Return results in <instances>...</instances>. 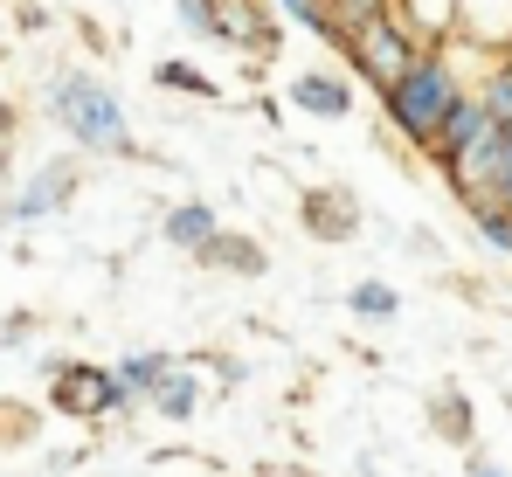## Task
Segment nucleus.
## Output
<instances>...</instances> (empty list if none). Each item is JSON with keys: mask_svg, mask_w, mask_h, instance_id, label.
<instances>
[{"mask_svg": "<svg viewBox=\"0 0 512 477\" xmlns=\"http://www.w3.org/2000/svg\"><path fill=\"white\" fill-rule=\"evenodd\" d=\"M42 111H49V125L90 159H139V132H132V118H125V97L111 90V83L84 70V63H63V70H49L42 83Z\"/></svg>", "mask_w": 512, "mask_h": 477, "instance_id": "f257e3e1", "label": "nucleus"}, {"mask_svg": "<svg viewBox=\"0 0 512 477\" xmlns=\"http://www.w3.org/2000/svg\"><path fill=\"white\" fill-rule=\"evenodd\" d=\"M340 49H346V63L381 90V83H395L416 63L423 42L409 35V21L395 14V0H340Z\"/></svg>", "mask_w": 512, "mask_h": 477, "instance_id": "f03ea898", "label": "nucleus"}, {"mask_svg": "<svg viewBox=\"0 0 512 477\" xmlns=\"http://www.w3.org/2000/svg\"><path fill=\"white\" fill-rule=\"evenodd\" d=\"M464 97V77L450 70L443 49H416V63L395 83H381V104H388V125L409 139V146H429L436 125L450 118V104Z\"/></svg>", "mask_w": 512, "mask_h": 477, "instance_id": "7ed1b4c3", "label": "nucleus"}, {"mask_svg": "<svg viewBox=\"0 0 512 477\" xmlns=\"http://www.w3.org/2000/svg\"><path fill=\"white\" fill-rule=\"evenodd\" d=\"M42 367H49V401L63 415H77V422H97V415H111V408L132 401L111 367H90V360H42Z\"/></svg>", "mask_w": 512, "mask_h": 477, "instance_id": "20e7f679", "label": "nucleus"}, {"mask_svg": "<svg viewBox=\"0 0 512 477\" xmlns=\"http://www.w3.org/2000/svg\"><path fill=\"white\" fill-rule=\"evenodd\" d=\"M77 194H84V159L56 153V159H42V166L7 194V222H49V215H63Z\"/></svg>", "mask_w": 512, "mask_h": 477, "instance_id": "39448f33", "label": "nucleus"}, {"mask_svg": "<svg viewBox=\"0 0 512 477\" xmlns=\"http://www.w3.org/2000/svg\"><path fill=\"white\" fill-rule=\"evenodd\" d=\"M298 229L319 242H346L360 236V194L340 187V180H312L305 194H298Z\"/></svg>", "mask_w": 512, "mask_h": 477, "instance_id": "423d86ee", "label": "nucleus"}, {"mask_svg": "<svg viewBox=\"0 0 512 477\" xmlns=\"http://www.w3.org/2000/svg\"><path fill=\"white\" fill-rule=\"evenodd\" d=\"M284 104H291V111H305V118L340 125L346 111H353V83L333 77V70H298V77L284 83Z\"/></svg>", "mask_w": 512, "mask_h": 477, "instance_id": "0eeeda50", "label": "nucleus"}, {"mask_svg": "<svg viewBox=\"0 0 512 477\" xmlns=\"http://www.w3.org/2000/svg\"><path fill=\"white\" fill-rule=\"evenodd\" d=\"M201 7H208L222 49H270L277 42V28H270V14L256 0H201Z\"/></svg>", "mask_w": 512, "mask_h": 477, "instance_id": "6e6552de", "label": "nucleus"}, {"mask_svg": "<svg viewBox=\"0 0 512 477\" xmlns=\"http://www.w3.org/2000/svg\"><path fill=\"white\" fill-rule=\"evenodd\" d=\"M194 263H208V270H236V277H263V270H270V256H263L250 236H236V229H215V236L201 242Z\"/></svg>", "mask_w": 512, "mask_h": 477, "instance_id": "1a4fd4ad", "label": "nucleus"}, {"mask_svg": "<svg viewBox=\"0 0 512 477\" xmlns=\"http://www.w3.org/2000/svg\"><path fill=\"white\" fill-rule=\"evenodd\" d=\"M146 401H153V408H160L167 422H194V415H201V381H194V374H187V367L173 360L167 374H160V381L146 388Z\"/></svg>", "mask_w": 512, "mask_h": 477, "instance_id": "9d476101", "label": "nucleus"}, {"mask_svg": "<svg viewBox=\"0 0 512 477\" xmlns=\"http://www.w3.org/2000/svg\"><path fill=\"white\" fill-rule=\"evenodd\" d=\"M222 229V215L208 208V201H180V208H167V222H160V236L173 242V249H187V256H201V242Z\"/></svg>", "mask_w": 512, "mask_h": 477, "instance_id": "9b49d317", "label": "nucleus"}, {"mask_svg": "<svg viewBox=\"0 0 512 477\" xmlns=\"http://www.w3.org/2000/svg\"><path fill=\"white\" fill-rule=\"evenodd\" d=\"M167 367H173V346H146V353H125L111 374H118V388H125V395H146Z\"/></svg>", "mask_w": 512, "mask_h": 477, "instance_id": "f8f14e48", "label": "nucleus"}, {"mask_svg": "<svg viewBox=\"0 0 512 477\" xmlns=\"http://www.w3.org/2000/svg\"><path fill=\"white\" fill-rule=\"evenodd\" d=\"M270 7L298 28H312L319 42H340V0H270Z\"/></svg>", "mask_w": 512, "mask_h": 477, "instance_id": "ddd939ff", "label": "nucleus"}, {"mask_svg": "<svg viewBox=\"0 0 512 477\" xmlns=\"http://www.w3.org/2000/svg\"><path fill=\"white\" fill-rule=\"evenodd\" d=\"M464 208H471V222H478V242L499 249V256H512V208H506V201L485 194V201H464Z\"/></svg>", "mask_w": 512, "mask_h": 477, "instance_id": "4468645a", "label": "nucleus"}, {"mask_svg": "<svg viewBox=\"0 0 512 477\" xmlns=\"http://www.w3.org/2000/svg\"><path fill=\"white\" fill-rule=\"evenodd\" d=\"M346 312H353V318H395V312H402V291L381 284V277H367V284L346 291Z\"/></svg>", "mask_w": 512, "mask_h": 477, "instance_id": "2eb2a0df", "label": "nucleus"}, {"mask_svg": "<svg viewBox=\"0 0 512 477\" xmlns=\"http://www.w3.org/2000/svg\"><path fill=\"white\" fill-rule=\"evenodd\" d=\"M153 83H160V90H187V97H208V104L222 97V83H215V77H201V70H194L187 56H167V63L153 70Z\"/></svg>", "mask_w": 512, "mask_h": 477, "instance_id": "dca6fc26", "label": "nucleus"}, {"mask_svg": "<svg viewBox=\"0 0 512 477\" xmlns=\"http://www.w3.org/2000/svg\"><path fill=\"white\" fill-rule=\"evenodd\" d=\"M485 111H492V125H512V56H499L492 70H485V83L471 90Z\"/></svg>", "mask_w": 512, "mask_h": 477, "instance_id": "f3484780", "label": "nucleus"}, {"mask_svg": "<svg viewBox=\"0 0 512 477\" xmlns=\"http://www.w3.org/2000/svg\"><path fill=\"white\" fill-rule=\"evenodd\" d=\"M429 422H436V436H450V443H471V401L457 395V388L429 401Z\"/></svg>", "mask_w": 512, "mask_h": 477, "instance_id": "a211bd4d", "label": "nucleus"}, {"mask_svg": "<svg viewBox=\"0 0 512 477\" xmlns=\"http://www.w3.org/2000/svg\"><path fill=\"white\" fill-rule=\"evenodd\" d=\"M173 21H180L187 35H201V42H215V21H208V7H201V0H173Z\"/></svg>", "mask_w": 512, "mask_h": 477, "instance_id": "6ab92c4d", "label": "nucleus"}, {"mask_svg": "<svg viewBox=\"0 0 512 477\" xmlns=\"http://www.w3.org/2000/svg\"><path fill=\"white\" fill-rule=\"evenodd\" d=\"M28 332H35V318H28V312L0 318V346H21V339H28Z\"/></svg>", "mask_w": 512, "mask_h": 477, "instance_id": "aec40b11", "label": "nucleus"}, {"mask_svg": "<svg viewBox=\"0 0 512 477\" xmlns=\"http://www.w3.org/2000/svg\"><path fill=\"white\" fill-rule=\"evenodd\" d=\"M7 146H14V104H0V166H7Z\"/></svg>", "mask_w": 512, "mask_h": 477, "instance_id": "412c9836", "label": "nucleus"}, {"mask_svg": "<svg viewBox=\"0 0 512 477\" xmlns=\"http://www.w3.org/2000/svg\"><path fill=\"white\" fill-rule=\"evenodd\" d=\"M464 477H506V471H499L492 457H464Z\"/></svg>", "mask_w": 512, "mask_h": 477, "instance_id": "4be33fe9", "label": "nucleus"}, {"mask_svg": "<svg viewBox=\"0 0 512 477\" xmlns=\"http://www.w3.org/2000/svg\"><path fill=\"white\" fill-rule=\"evenodd\" d=\"M367 477H374V471H367Z\"/></svg>", "mask_w": 512, "mask_h": 477, "instance_id": "5701e85b", "label": "nucleus"}]
</instances>
